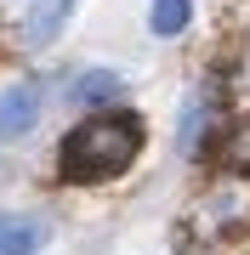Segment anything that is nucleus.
I'll list each match as a JSON object with an SVG mask.
<instances>
[{
  "mask_svg": "<svg viewBox=\"0 0 250 255\" xmlns=\"http://www.w3.org/2000/svg\"><path fill=\"white\" fill-rule=\"evenodd\" d=\"M239 164H245V170H250V142H239Z\"/></svg>",
  "mask_w": 250,
  "mask_h": 255,
  "instance_id": "obj_7",
  "label": "nucleus"
},
{
  "mask_svg": "<svg viewBox=\"0 0 250 255\" xmlns=\"http://www.w3.org/2000/svg\"><path fill=\"white\" fill-rule=\"evenodd\" d=\"M0 221H6V216H0Z\"/></svg>",
  "mask_w": 250,
  "mask_h": 255,
  "instance_id": "obj_8",
  "label": "nucleus"
},
{
  "mask_svg": "<svg viewBox=\"0 0 250 255\" xmlns=\"http://www.w3.org/2000/svg\"><path fill=\"white\" fill-rule=\"evenodd\" d=\"M34 119H40V85H34V80L0 91V142L28 136V130H34Z\"/></svg>",
  "mask_w": 250,
  "mask_h": 255,
  "instance_id": "obj_2",
  "label": "nucleus"
},
{
  "mask_svg": "<svg viewBox=\"0 0 250 255\" xmlns=\"http://www.w3.org/2000/svg\"><path fill=\"white\" fill-rule=\"evenodd\" d=\"M114 91H120V74H102V68H97V74H85V80L74 85V97H80V102H108Z\"/></svg>",
  "mask_w": 250,
  "mask_h": 255,
  "instance_id": "obj_6",
  "label": "nucleus"
},
{
  "mask_svg": "<svg viewBox=\"0 0 250 255\" xmlns=\"http://www.w3.org/2000/svg\"><path fill=\"white\" fill-rule=\"evenodd\" d=\"M74 6H80V0H34V11H28V23H23V46H46V40H57Z\"/></svg>",
  "mask_w": 250,
  "mask_h": 255,
  "instance_id": "obj_3",
  "label": "nucleus"
},
{
  "mask_svg": "<svg viewBox=\"0 0 250 255\" xmlns=\"http://www.w3.org/2000/svg\"><path fill=\"white\" fill-rule=\"evenodd\" d=\"M142 142H148V130H142L137 114H125V108L108 114L102 108L91 119H80V125L57 142V170H63L68 182H114V176H125L131 164H137Z\"/></svg>",
  "mask_w": 250,
  "mask_h": 255,
  "instance_id": "obj_1",
  "label": "nucleus"
},
{
  "mask_svg": "<svg viewBox=\"0 0 250 255\" xmlns=\"http://www.w3.org/2000/svg\"><path fill=\"white\" fill-rule=\"evenodd\" d=\"M40 244H46V227L28 216H6L0 221V255H34Z\"/></svg>",
  "mask_w": 250,
  "mask_h": 255,
  "instance_id": "obj_4",
  "label": "nucleus"
},
{
  "mask_svg": "<svg viewBox=\"0 0 250 255\" xmlns=\"http://www.w3.org/2000/svg\"><path fill=\"white\" fill-rule=\"evenodd\" d=\"M188 17H194V0H154V6H148V23H154V34H159V40L182 34Z\"/></svg>",
  "mask_w": 250,
  "mask_h": 255,
  "instance_id": "obj_5",
  "label": "nucleus"
}]
</instances>
